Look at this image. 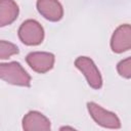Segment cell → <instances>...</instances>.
Listing matches in <instances>:
<instances>
[{
	"label": "cell",
	"mask_w": 131,
	"mask_h": 131,
	"mask_svg": "<svg viewBox=\"0 0 131 131\" xmlns=\"http://www.w3.org/2000/svg\"><path fill=\"white\" fill-rule=\"evenodd\" d=\"M0 79L8 84L30 87L31 76L17 61L0 63Z\"/></svg>",
	"instance_id": "1"
},
{
	"label": "cell",
	"mask_w": 131,
	"mask_h": 131,
	"mask_svg": "<svg viewBox=\"0 0 131 131\" xmlns=\"http://www.w3.org/2000/svg\"><path fill=\"white\" fill-rule=\"evenodd\" d=\"M18 38L25 45H39L44 39L43 27L35 19H27L18 29Z\"/></svg>",
	"instance_id": "2"
},
{
	"label": "cell",
	"mask_w": 131,
	"mask_h": 131,
	"mask_svg": "<svg viewBox=\"0 0 131 131\" xmlns=\"http://www.w3.org/2000/svg\"><path fill=\"white\" fill-rule=\"evenodd\" d=\"M87 110L91 118L99 126L110 129H119L121 127V122L118 116L113 112L104 110L99 104L95 102H88Z\"/></svg>",
	"instance_id": "3"
},
{
	"label": "cell",
	"mask_w": 131,
	"mask_h": 131,
	"mask_svg": "<svg viewBox=\"0 0 131 131\" xmlns=\"http://www.w3.org/2000/svg\"><path fill=\"white\" fill-rule=\"evenodd\" d=\"M76 68L84 75L88 84L93 89H100L102 86V78L96 64L90 57L79 56L75 60Z\"/></svg>",
	"instance_id": "4"
},
{
	"label": "cell",
	"mask_w": 131,
	"mask_h": 131,
	"mask_svg": "<svg viewBox=\"0 0 131 131\" xmlns=\"http://www.w3.org/2000/svg\"><path fill=\"white\" fill-rule=\"evenodd\" d=\"M54 60L55 57L52 53L43 51L30 52L26 57V61L30 68L39 74H45L49 72L53 68Z\"/></svg>",
	"instance_id": "5"
},
{
	"label": "cell",
	"mask_w": 131,
	"mask_h": 131,
	"mask_svg": "<svg viewBox=\"0 0 131 131\" xmlns=\"http://www.w3.org/2000/svg\"><path fill=\"white\" fill-rule=\"evenodd\" d=\"M111 48L116 53H123L131 48V27L128 24L118 27L111 39Z\"/></svg>",
	"instance_id": "6"
},
{
	"label": "cell",
	"mask_w": 131,
	"mask_h": 131,
	"mask_svg": "<svg viewBox=\"0 0 131 131\" xmlns=\"http://www.w3.org/2000/svg\"><path fill=\"white\" fill-rule=\"evenodd\" d=\"M38 12L49 21H58L63 16V8L57 0H37Z\"/></svg>",
	"instance_id": "7"
},
{
	"label": "cell",
	"mask_w": 131,
	"mask_h": 131,
	"mask_svg": "<svg viewBox=\"0 0 131 131\" xmlns=\"http://www.w3.org/2000/svg\"><path fill=\"white\" fill-rule=\"evenodd\" d=\"M50 121L40 112L31 111L23 119V129L26 131H48Z\"/></svg>",
	"instance_id": "8"
},
{
	"label": "cell",
	"mask_w": 131,
	"mask_h": 131,
	"mask_svg": "<svg viewBox=\"0 0 131 131\" xmlns=\"http://www.w3.org/2000/svg\"><path fill=\"white\" fill-rule=\"evenodd\" d=\"M18 5L14 0H0V28L11 25L18 16Z\"/></svg>",
	"instance_id": "9"
},
{
	"label": "cell",
	"mask_w": 131,
	"mask_h": 131,
	"mask_svg": "<svg viewBox=\"0 0 131 131\" xmlns=\"http://www.w3.org/2000/svg\"><path fill=\"white\" fill-rule=\"evenodd\" d=\"M18 47L11 42L0 40V59H6L18 53Z\"/></svg>",
	"instance_id": "10"
},
{
	"label": "cell",
	"mask_w": 131,
	"mask_h": 131,
	"mask_svg": "<svg viewBox=\"0 0 131 131\" xmlns=\"http://www.w3.org/2000/svg\"><path fill=\"white\" fill-rule=\"evenodd\" d=\"M117 71L120 76L126 79L131 78V58L127 57L123 60H121L117 66Z\"/></svg>",
	"instance_id": "11"
},
{
	"label": "cell",
	"mask_w": 131,
	"mask_h": 131,
	"mask_svg": "<svg viewBox=\"0 0 131 131\" xmlns=\"http://www.w3.org/2000/svg\"><path fill=\"white\" fill-rule=\"evenodd\" d=\"M63 129H71V130H74V128H72V127H62V128H60V130H63Z\"/></svg>",
	"instance_id": "12"
}]
</instances>
